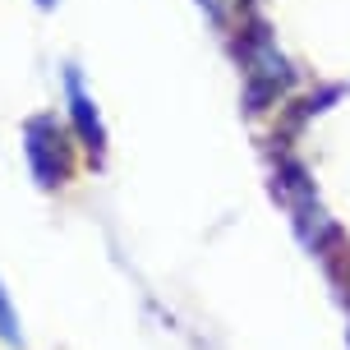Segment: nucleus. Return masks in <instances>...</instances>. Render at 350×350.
Returning <instances> with one entry per match:
<instances>
[{
	"label": "nucleus",
	"instance_id": "f03ea898",
	"mask_svg": "<svg viewBox=\"0 0 350 350\" xmlns=\"http://www.w3.org/2000/svg\"><path fill=\"white\" fill-rule=\"evenodd\" d=\"M37 5H46V10H51V5H55V0H37Z\"/></svg>",
	"mask_w": 350,
	"mask_h": 350
},
{
	"label": "nucleus",
	"instance_id": "f257e3e1",
	"mask_svg": "<svg viewBox=\"0 0 350 350\" xmlns=\"http://www.w3.org/2000/svg\"><path fill=\"white\" fill-rule=\"evenodd\" d=\"M65 92H70V116H74V124H79V134L97 148V143H102V120H97V111H92V97L83 92L79 70H65Z\"/></svg>",
	"mask_w": 350,
	"mask_h": 350
}]
</instances>
